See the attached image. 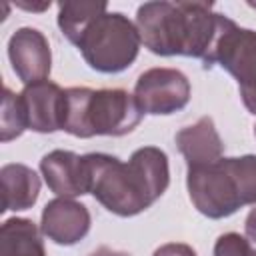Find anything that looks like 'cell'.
Instances as JSON below:
<instances>
[{"mask_svg":"<svg viewBox=\"0 0 256 256\" xmlns=\"http://www.w3.org/2000/svg\"><path fill=\"white\" fill-rule=\"evenodd\" d=\"M88 194L108 212L130 218L150 208L170 184V166L164 150L144 146L128 162L104 152L84 154Z\"/></svg>","mask_w":256,"mask_h":256,"instance_id":"1","label":"cell"},{"mask_svg":"<svg viewBox=\"0 0 256 256\" xmlns=\"http://www.w3.org/2000/svg\"><path fill=\"white\" fill-rule=\"evenodd\" d=\"M230 18L214 12L212 2H144L136 12V28L144 48L156 56H190L214 66L216 46Z\"/></svg>","mask_w":256,"mask_h":256,"instance_id":"2","label":"cell"},{"mask_svg":"<svg viewBox=\"0 0 256 256\" xmlns=\"http://www.w3.org/2000/svg\"><path fill=\"white\" fill-rule=\"evenodd\" d=\"M186 188L200 214L212 220L228 218L242 206L256 204V154L188 168Z\"/></svg>","mask_w":256,"mask_h":256,"instance_id":"3","label":"cell"},{"mask_svg":"<svg viewBox=\"0 0 256 256\" xmlns=\"http://www.w3.org/2000/svg\"><path fill=\"white\" fill-rule=\"evenodd\" d=\"M140 110L134 94L124 88H66L62 130L76 138L124 136L140 122Z\"/></svg>","mask_w":256,"mask_h":256,"instance_id":"4","label":"cell"},{"mask_svg":"<svg viewBox=\"0 0 256 256\" xmlns=\"http://www.w3.org/2000/svg\"><path fill=\"white\" fill-rule=\"evenodd\" d=\"M140 32L122 12H104L94 18L74 44L86 64L102 74H120L128 70L140 52Z\"/></svg>","mask_w":256,"mask_h":256,"instance_id":"5","label":"cell"},{"mask_svg":"<svg viewBox=\"0 0 256 256\" xmlns=\"http://www.w3.org/2000/svg\"><path fill=\"white\" fill-rule=\"evenodd\" d=\"M216 64L234 76L246 110L256 114V30L240 28L232 20L216 46Z\"/></svg>","mask_w":256,"mask_h":256,"instance_id":"6","label":"cell"},{"mask_svg":"<svg viewBox=\"0 0 256 256\" xmlns=\"http://www.w3.org/2000/svg\"><path fill=\"white\" fill-rule=\"evenodd\" d=\"M134 98L144 114L170 116L190 102V82L176 68H150L138 76Z\"/></svg>","mask_w":256,"mask_h":256,"instance_id":"7","label":"cell"},{"mask_svg":"<svg viewBox=\"0 0 256 256\" xmlns=\"http://www.w3.org/2000/svg\"><path fill=\"white\" fill-rule=\"evenodd\" d=\"M8 58L18 80L28 86L50 76L52 52L46 36L30 26L18 28L8 40Z\"/></svg>","mask_w":256,"mask_h":256,"instance_id":"8","label":"cell"},{"mask_svg":"<svg viewBox=\"0 0 256 256\" xmlns=\"http://www.w3.org/2000/svg\"><path fill=\"white\" fill-rule=\"evenodd\" d=\"M26 118V128L38 134H52L62 130L64 90L50 80L24 86L18 94Z\"/></svg>","mask_w":256,"mask_h":256,"instance_id":"9","label":"cell"},{"mask_svg":"<svg viewBox=\"0 0 256 256\" xmlns=\"http://www.w3.org/2000/svg\"><path fill=\"white\" fill-rule=\"evenodd\" d=\"M90 212L84 204L72 198L50 200L40 218L42 234L58 246H74L90 232Z\"/></svg>","mask_w":256,"mask_h":256,"instance_id":"10","label":"cell"},{"mask_svg":"<svg viewBox=\"0 0 256 256\" xmlns=\"http://www.w3.org/2000/svg\"><path fill=\"white\" fill-rule=\"evenodd\" d=\"M40 172L46 186L58 198H76L88 194L84 156L70 150H52L42 156Z\"/></svg>","mask_w":256,"mask_h":256,"instance_id":"11","label":"cell"},{"mask_svg":"<svg viewBox=\"0 0 256 256\" xmlns=\"http://www.w3.org/2000/svg\"><path fill=\"white\" fill-rule=\"evenodd\" d=\"M176 146L184 156L188 168L212 164L222 158L224 144L210 116L198 118L194 124L176 132Z\"/></svg>","mask_w":256,"mask_h":256,"instance_id":"12","label":"cell"},{"mask_svg":"<svg viewBox=\"0 0 256 256\" xmlns=\"http://www.w3.org/2000/svg\"><path fill=\"white\" fill-rule=\"evenodd\" d=\"M2 212L28 210L40 194V176L26 164H4L0 168Z\"/></svg>","mask_w":256,"mask_h":256,"instance_id":"13","label":"cell"},{"mask_svg":"<svg viewBox=\"0 0 256 256\" xmlns=\"http://www.w3.org/2000/svg\"><path fill=\"white\" fill-rule=\"evenodd\" d=\"M42 230L28 218H8L0 226V256H46Z\"/></svg>","mask_w":256,"mask_h":256,"instance_id":"14","label":"cell"},{"mask_svg":"<svg viewBox=\"0 0 256 256\" xmlns=\"http://www.w3.org/2000/svg\"><path fill=\"white\" fill-rule=\"evenodd\" d=\"M108 10L106 2H60L58 4V28L76 44L88 24Z\"/></svg>","mask_w":256,"mask_h":256,"instance_id":"15","label":"cell"},{"mask_svg":"<svg viewBox=\"0 0 256 256\" xmlns=\"http://www.w3.org/2000/svg\"><path fill=\"white\" fill-rule=\"evenodd\" d=\"M26 128L24 110L20 104V96L14 94L10 88H4L2 92V112H0V140L10 142L18 138Z\"/></svg>","mask_w":256,"mask_h":256,"instance_id":"16","label":"cell"},{"mask_svg":"<svg viewBox=\"0 0 256 256\" xmlns=\"http://www.w3.org/2000/svg\"><path fill=\"white\" fill-rule=\"evenodd\" d=\"M214 256H256V250L250 240H246L238 232H226L218 236L214 244Z\"/></svg>","mask_w":256,"mask_h":256,"instance_id":"17","label":"cell"},{"mask_svg":"<svg viewBox=\"0 0 256 256\" xmlns=\"http://www.w3.org/2000/svg\"><path fill=\"white\" fill-rule=\"evenodd\" d=\"M152 256H196V250L182 242H168L156 248Z\"/></svg>","mask_w":256,"mask_h":256,"instance_id":"18","label":"cell"},{"mask_svg":"<svg viewBox=\"0 0 256 256\" xmlns=\"http://www.w3.org/2000/svg\"><path fill=\"white\" fill-rule=\"evenodd\" d=\"M244 230H246V236H248L252 242H256V208H252L250 214L246 216Z\"/></svg>","mask_w":256,"mask_h":256,"instance_id":"19","label":"cell"},{"mask_svg":"<svg viewBox=\"0 0 256 256\" xmlns=\"http://www.w3.org/2000/svg\"><path fill=\"white\" fill-rule=\"evenodd\" d=\"M88 256H130V254L128 252H122V250H112L108 246H100L94 252H90Z\"/></svg>","mask_w":256,"mask_h":256,"instance_id":"20","label":"cell"},{"mask_svg":"<svg viewBox=\"0 0 256 256\" xmlns=\"http://www.w3.org/2000/svg\"><path fill=\"white\" fill-rule=\"evenodd\" d=\"M254 136H256V126H254Z\"/></svg>","mask_w":256,"mask_h":256,"instance_id":"21","label":"cell"}]
</instances>
